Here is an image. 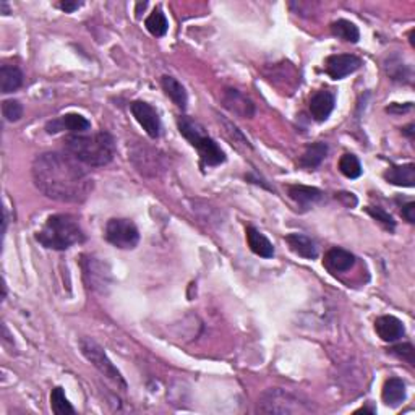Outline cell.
Returning a JSON list of instances; mask_svg holds the SVG:
<instances>
[{
  "mask_svg": "<svg viewBox=\"0 0 415 415\" xmlns=\"http://www.w3.org/2000/svg\"><path fill=\"white\" fill-rule=\"evenodd\" d=\"M37 190L60 203H83L91 195L94 182L72 154L47 151L37 154L31 167Z\"/></svg>",
  "mask_w": 415,
  "mask_h": 415,
  "instance_id": "6da1fadb",
  "label": "cell"
},
{
  "mask_svg": "<svg viewBox=\"0 0 415 415\" xmlns=\"http://www.w3.org/2000/svg\"><path fill=\"white\" fill-rule=\"evenodd\" d=\"M62 143L68 154L89 167L107 166L116 156V141L107 131H98L93 135L72 133L65 136Z\"/></svg>",
  "mask_w": 415,
  "mask_h": 415,
  "instance_id": "7a4b0ae2",
  "label": "cell"
},
{
  "mask_svg": "<svg viewBox=\"0 0 415 415\" xmlns=\"http://www.w3.org/2000/svg\"><path fill=\"white\" fill-rule=\"evenodd\" d=\"M36 240L42 247L64 252L75 243H82L84 234L73 216L54 214L47 218L41 230H37Z\"/></svg>",
  "mask_w": 415,
  "mask_h": 415,
  "instance_id": "3957f363",
  "label": "cell"
},
{
  "mask_svg": "<svg viewBox=\"0 0 415 415\" xmlns=\"http://www.w3.org/2000/svg\"><path fill=\"white\" fill-rule=\"evenodd\" d=\"M178 131L198 151L206 166H219L225 161V153L216 141L205 133V129L190 117H178Z\"/></svg>",
  "mask_w": 415,
  "mask_h": 415,
  "instance_id": "277c9868",
  "label": "cell"
},
{
  "mask_svg": "<svg viewBox=\"0 0 415 415\" xmlns=\"http://www.w3.org/2000/svg\"><path fill=\"white\" fill-rule=\"evenodd\" d=\"M311 405L306 400H302L299 396L289 393L281 388L266 389L259 396L257 412L259 414H310Z\"/></svg>",
  "mask_w": 415,
  "mask_h": 415,
  "instance_id": "5b68a950",
  "label": "cell"
},
{
  "mask_svg": "<svg viewBox=\"0 0 415 415\" xmlns=\"http://www.w3.org/2000/svg\"><path fill=\"white\" fill-rule=\"evenodd\" d=\"M80 351L86 358L88 362L93 363L94 369H98L101 374L109 378L111 381H114L117 386H120L122 389H127V383L124 380V376L120 375V371L117 370V367L111 362V358L107 357V353L104 352V349L99 346V344L94 341L91 338H82L78 342Z\"/></svg>",
  "mask_w": 415,
  "mask_h": 415,
  "instance_id": "8992f818",
  "label": "cell"
},
{
  "mask_svg": "<svg viewBox=\"0 0 415 415\" xmlns=\"http://www.w3.org/2000/svg\"><path fill=\"white\" fill-rule=\"evenodd\" d=\"M107 242L122 250L135 248L140 242V230L130 219H111L106 224Z\"/></svg>",
  "mask_w": 415,
  "mask_h": 415,
  "instance_id": "52a82bcc",
  "label": "cell"
},
{
  "mask_svg": "<svg viewBox=\"0 0 415 415\" xmlns=\"http://www.w3.org/2000/svg\"><path fill=\"white\" fill-rule=\"evenodd\" d=\"M130 111L148 136L154 140L159 138V135H161V119H159L158 111L151 104L145 101H133L130 104Z\"/></svg>",
  "mask_w": 415,
  "mask_h": 415,
  "instance_id": "ba28073f",
  "label": "cell"
},
{
  "mask_svg": "<svg viewBox=\"0 0 415 415\" xmlns=\"http://www.w3.org/2000/svg\"><path fill=\"white\" fill-rule=\"evenodd\" d=\"M362 67V59L353 54H336L326 59V73L333 80H342Z\"/></svg>",
  "mask_w": 415,
  "mask_h": 415,
  "instance_id": "9c48e42d",
  "label": "cell"
},
{
  "mask_svg": "<svg viewBox=\"0 0 415 415\" xmlns=\"http://www.w3.org/2000/svg\"><path fill=\"white\" fill-rule=\"evenodd\" d=\"M223 102L225 109L230 111L235 116L243 117V119H252L255 116L253 101L248 96H245L242 91H239V89H224Z\"/></svg>",
  "mask_w": 415,
  "mask_h": 415,
  "instance_id": "30bf717a",
  "label": "cell"
},
{
  "mask_svg": "<svg viewBox=\"0 0 415 415\" xmlns=\"http://www.w3.org/2000/svg\"><path fill=\"white\" fill-rule=\"evenodd\" d=\"M336 106V96L328 89H320L310 99V114L317 122L328 120Z\"/></svg>",
  "mask_w": 415,
  "mask_h": 415,
  "instance_id": "8fae6325",
  "label": "cell"
},
{
  "mask_svg": "<svg viewBox=\"0 0 415 415\" xmlns=\"http://www.w3.org/2000/svg\"><path fill=\"white\" fill-rule=\"evenodd\" d=\"M375 331L378 338L385 342H396L400 338H404L405 328L404 323L393 315H383L375 320Z\"/></svg>",
  "mask_w": 415,
  "mask_h": 415,
  "instance_id": "7c38bea8",
  "label": "cell"
},
{
  "mask_svg": "<svg viewBox=\"0 0 415 415\" xmlns=\"http://www.w3.org/2000/svg\"><path fill=\"white\" fill-rule=\"evenodd\" d=\"M91 129V122L82 114H67L46 125L47 133H57L60 130H68L72 133H84Z\"/></svg>",
  "mask_w": 415,
  "mask_h": 415,
  "instance_id": "4fadbf2b",
  "label": "cell"
},
{
  "mask_svg": "<svg viewBox=\"0 0 415 415\" xmlns=\"http://www.w3.org/2000/svg\"><path fill=\"white\" fill-rule=\"evenodd\" d=\"M324 266L333 273H346L356 265V257L347 250L334 247L324 253Z\"/></svg>",
  "mask_w": 415,
  "mask_h": 415,
  "instance_id": "5bb4252c",
  "label": "cell"
},
{
  "mask_svg": "<svg viewBox=\"0 0 415 415\" xmlns=\"http://www.w3.org/2000/svg\"><path fill=\"white\" fill-rule=\"evenodd\" d=\"M286 243L289 245V248L295 255H299L302 258L315 259L318 257V247L315 243V240H311L308 235L304 234H289L284 237Z\"/></svg>",
  "mask_w": 415,
  "mask_h": 415,
  "instance_id": "9a60e30c",
  "label": "cell"
},
{
  "mask_svg": "<svg viewBox=\"0 0 415 415\" xmlns=\"http://www.w3.org/2000/svg\"><path fill=\"white\" fill-rule=\"evenodd\" d=\"M385 181L393 183L398 187H409L415 185V164H403V166H393L383 174Z\"/></svg>",
  "mask_w": 415,
  "mask_h": 415,
  "instance_id": "2e32d148",
  "label": "cell"
},
{
  "mask_svg": "<svg viewBox=\"0 0 415 415\" xmlns=\"http://www.w3.org/2000/svg\"><path fill=\"white\" fill-rule=\"evenodd\" d=\"M287 193H289L292 200H294L297 205H300L302 208H310L323 200V192L315 187L289 185L287 187Z\"/></svg>",
  "mask_w": 415,
  "mask_h": 415,
  "instance_id": "e0dca14e",
  "label": "cell"
},
{
  "mask_svg": "<svg viewBox=\"0 0 415 415\" xmlns=\"http://www.w3.org/2000/svg\"><path fill=\"white\" fill-rule=\"evenodd\" d=\"M247 242L250 250L255 255L261 258H273L275 257V245L270 242V239L265 234L259 232L255 228H247Z\"/></svg>",
  "mask_w": 415,
  "mask_h": 415,
  "instance_id": "ac0fdd59",
  "label": "cell"
},
{
  "mask_svg": "<svg viewBox=\"0 0 415 415\" xmlns=\"http://www.w3.org/2000/svg\"><path fill=\"white\" fill-rule=\"evenodd\" d=\"M381 398L389 407H398L405 400V383L400 378L386 380L383 391H381Z\"/></svg>",
  "mask_w": 415,
  "mask_h": 415,
  "instance_id": "d6986e66",
  "label": "cell"
},
{
  "mask_svg": "<svg viewBox=\"0 0 415 415\" xmlns=\"http://www.w3.org/2000/svg\"><path fill=\"white\" fill-rule=\"evenodd\" d=\"M161 84L164 93L172 99V102L176 104L177 107H181V109H185L188 102V94L185 91V88H183V84L174 77H169V75H164L161 80Z\"/></svg>",
  "mask_w": 415,
  "mask_h": 415,
  "instance_id": "ffe728a7",
  "label": "cell"
},
{
  "mask_svg": "<svg viewBox=\"0 0 415 415\" xmlns=\"http://www.w3.org/2000/svg\"><path fill=\"white\" fill-rule=\"evenodd\" d=\"M23 84V73L13 65H2L0 68V91L3 94L17 91Z\"/></svg>",
  "mask_w": 415,
  "mask_h": 415,
  "instance_id": "44dd1931",
  "label": "cell"
},
{
  "mask_svg": "<svg viewBox=\"0 0 415 415\" xmlns=\"http://www.w3.org/2000/svg\"><path fill=\"white\" fill-rule=\"evenodd\" d=\"M326 154H328V145L326 143H322V141H318V143L310 145L308 148L305 149V153L302 154L300 166L305 167V169L318 167L320 164L324 161Z\"/></svg>",
  "mask_w": 415,
  "mask_h": 415,
  "instance_id": "7402d4cb",
  "label": "cell"
},
{
  "mask_svg": "<svg viewBox=\"0 0 415 415\" xmlns=\"http://www.w3.org/2000/svg\"><path fill=\"white\" fill-rule=\"evenodd\" d=\"M331 33L334 36H338L339 39L352 42V44H356L360 39V31H358L357 25L349 20L334 21L331 25Z\"/></svg>",
  "mask_w": 415,
  "mask_h": 415,
  "instance_id": "603a6c76",
  "label": "cell"
},
{
  "mask_svg": "<svg viewBox=\"0 0 415 415\" xmlns=\"http://www.w3.org/2000/svg\"><path fill=\"white\" fill-rule=\"evenodd\" d=\"M145 26L153 36L163 37V36H166V33L169 30V21H167L166 15H164V12L158 7L151 12V15L148 18H146Z\"/></svg>",
  "mask_w": 415,
  "mask_h": 415,
  "instance_id": "cb8c5ba5",
  "label": "cell"
},
{
  "mask_svg": "<svg viewBox=\"0 0 415 415\" xmlns=\"http://www.w3.org/2000/svg\"><path fill=\"white\" fill-rule=\"evenodd\" d=\"M50 409L55 415H73L75 409L72 407V404L68 403L67 396L64 393V388H57L52 389L50 393Z\"/></svg>",
  "mask_w": 415,
  "mask_h": 415,
  "instance_id": "d4e9b609",
  "label": "cell"
},
{
  "mask_svg": "<svg viewBox=\"0 0 415 415\" xmlns=\"http://www.w3.org/2000/svg\"><path fill=\"white\" fill-rule=\"evenodd\" d=\"M339 171L347 178H358L362 176L363 169L356 154H344L339 159Z\"/></svg>",
  "mask_w": 415,
  "mask_h": 415,
  "instance_id": "484cf974",
  "label": "cell"
},
{
  "mask_svg": "<svg viewBox=\"0 0 415 415\" xmlns=\"http://www.w3.org/2000/svg\"><path fill=\"white\" fill-rule=\"evenodd\" d=\"M365 211L369 213L371 218H374L375 221H378V223L383 225V228H386L388 230H393L396 229V221L393 216H391L389 213H386V211L383 210V208H378V206H367Z\"/></svg>",
  "mask_w": 415,
  "mask_h": 415,
  "instance_id": "4316f807",
  "label": "cell"
},
{
  "mask_svg": "<svg viewBox=\"0 0 415 415\" xmlns=\"http://www.w3.org/2000/svg\"><path fill=\"white\" fill-rule=\"evenodd\" d=\"M2 114L8 122H18L23 117V106L17 99H8L2 102Z\"/></svg>",
  "mask_w": 415,
  "mask_h": 415,
  "instance_id": "83f0119b",
  "label": "cell"
},
{
  "mask_svg": "<svg viewBox=\"0 0 415 415\" xmlns=\"http://www.w3.org/2000/svg\"><path fill=\"white\" fill-rule=\"evenodd\" d=\"M389 353L391 356H396L398 358H400V360L407 362L409 365H415V349L410 342H404V344H398V346L391 347L389 349Z\"/></svg>",
  "mask_w": 415,
  "mask_h": 415,
  "instance_id": "f1b7e54d",
  "label": "cell"
},
{
  "mask_svg": "<svg viewBox=\"0 0 415 415\" xmlns=\"http://www.w3.org/2000/svg\"><path fill=\"white\" fill-rule=\"evenodd\" d=\"M400 213H403V218L405 221H407V223L414 224L415 223V203L414 201H409L407 205L403 206Z\"/></svg>",
  "mask_w": 415,
  "mask_h": 415,
  "instance_id": "f546056e",
  "label": "cell"
},
{
  "mask_svg": "<svg viewBox=\"0 0 415 415\" xmlns=\"http://www.w3.org/2000/svg\"><path fill=\"white\" fill-rule=\"evenodd\" d=\"M59 7L62 8L65 13H73L75 10H78V8L82 7V3H80V2H67V0H65V2L59 3Z\"/></svg>",
  "mask_w": 415,
  "mask_h": 415,
  "instance_id": "4dcf8cb0",
  "label": "cell"
},
{
  "mask_svg": "<svg viewBox=\"0 0 415 415\" xmlns=\"http://www.w3.org/2000/svg\"><path fill=\"white\" fill-rule=\"evenodd\" d=\"M412 130H414V125L410 124V125L405 127V129H403V133H405V135H407V136H410V138H412V133H414Z\"/></svg>",
  "mask_w": 415,
  "mask_h": 415,
  "instance_id": "1f68e13d",
  "label": "cell"
},
{
  "mask_svg": "<svg viewBox=\"0 0 415 415\" xmlns=\"http://www.w3.org/2000/svg\"><path fill=\"white\" fill-rule=\"evenodd\" d=\"M0 8H2L3 15H8V13H10V8H8V6L6 2H0Z\"/></svg>",
  "mask_w": 415,
  "mask_h": 415,
  "instance_id": "d6a6232c",
  "label": "cell"
}]
</instances>
